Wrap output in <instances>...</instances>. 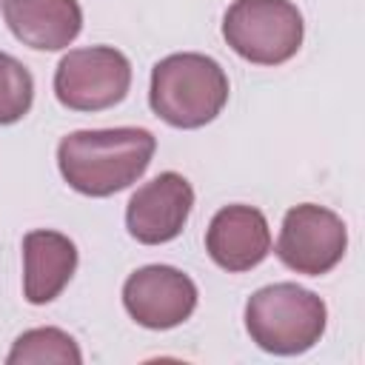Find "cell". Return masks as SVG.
Listing matches in <instances>:
<instances>
[{
	"label": "cell",
	"instance_id": "3",
	"mask_svg": "<svg viewBox=\"0 0 365 365\" xmlns=\"http://www.w3.org/2000/svg\"><path fill=\"white\" fill-rule=\"evenodd\" d=\"M325 302L297 282H274L245 302V331L268 354L297 356L325 334Z\"/></svg>",
	"mask_w": 365,
	"mask_h": 365
},
{
	"label": "cell",
	"instance_id": "11",
	"mask_svg": "<svg viewBox=\"0 0 365 365\" xmlns=\"http://www.w3.org/2000/svg\"><path fill=\"white\" fill-rule=\"evenodd\" d=\"M77 268V248L60 231H29L23 237V294L46 305L63 294Z\"/></svg>",
	"mask_w": 365,
	"mask_h": 365
},
{
	"label": "cell",
	"instance_id": "7",
	"mask_svg": "<svg viewBox=\"0 0 365 365\" xmlns=\"http://www.w3.org/2000/svg\"><path fill=\"white\" fill-rule=\"evenodd\" d=\"M123 305L143 328H177L197 308V285L171 265H145L125 279Z\"/></svg>",
	"mask_w": 365,
	"mask_h": 365
},
{
	"label": "cell",
	"instance_id": "9",
	"mask_svg": "<svg viewBox=\"0 0 365 365\" xmlns=\"http://www.w3.org/2000/svg\"><path fill=\"white\" fill-rule=\"evenodd\" d=\"M205 248L220 268L231 274L251 271L271 251V231L262 211L251 205L220 208L205 231Z\"/></svg>",
	"mask_w": 365,
	"mask_h": 365
},
{
	"label": "cell",
	"instance_id": "6",
	"mask_svg": "<svg viewBox=\"0 0 365 365\" xmlns=\"http://www.w3.org/2000/svg\"><path fill=\"white\" fill-rule=\"evenodd\" d=\"M348 248V231L345 222L314 202L294 205L279 228L277 240V257L285 268L308 277L328 274Z\"/></svg>",
	"mask_w": 365,
	"mask_h": 365
},
{
	"label": "cell",
	"instance_id": "4",
	"mask_svg": "<svg viewBox=\"0 0 365 365\" xmlns=\"http://www.w3.org/2000/svg\"><path fill=\"white\" fill-rule=\"evenodd\" d=\"M302 14L291 0H234L222 17L225 43L248 63L279 66L302 46Z\"/></svg>",
	"mask_w": 365,
	"mask_h": 365
},
{
	"label": "cell",
	"instance_id": "1",
	"mask_svg": "<svg viewBox=\"0 0 365 365\" xmlns=\"http://www.w3.org/2000/svg\"><path fill=\"white\" fill-rule=\"evenodd\" d=\"M157 140L145 128L74 131L57 145L63 180L86 197H111L128 188L154 157Z\"/></svg>",
	"mask_w": 365,
	"mask_h": 365
},
{
	"label": "cell",
	"instance_id": "5",
	"mask_svg": "<svg viewBox=\"0 0 365 365\" xmlns=\"http://www.w3.org/2000/svg\"><path fill=\"white\" fill-rule=\"evenodd\" d=\"M131 86V63L111 46L68 51L54 71V94L71 111H103L117 106Z\"/></svg>",
	"mask_w": 365,
	"mask_h": 365
},
{
	"label": "cell",
	"instance_id": "13",
	"mask_svg": "<svg viewBox=\"0 0 365 365\" xmlns=\"http://www.w3.org/2000/svg\"><path fill=\"white\" fill-rule=\"evenodd\" d=\"M34 100V80L29 68L11 54L0 51V125L17 123L29 114Z\"/></svg>",
	"mask_w": 365,
	"mask_h": 365
},
{
	"label": "cell",
	"instance_id": "10",
	"mask_svg": "<svg viewBox=\"0 0 365 365\" xmlns=\"http://www.w3.org/2000/svg\"><path fill=\"white\" fill-rule=\"evenodd\" d=\"M3 17L11 34L37 51H60L83 29L77 0H3Z\"/></svg>",
	"mask_w": 365,
	"mask_h": 365
},
{
	"label": "cell",
	"instance_id": "8",
	"mask_svg": "<svg viewBox=\"0 0 365 365\" xmlns=\"http://www.w3.org/2000/svg\"><path fill=\"white\" fill-rule=\"evenodd\" d=\"M191 205V182L177 171H163L131 194L125 208V228L143 245L168 242L185 228Z\"/></svg>",
	"mask_w": 365,
	"mask_h": 365
},
{
	"label": "cell",
	"instance_id": "2",
	"mask_svg": "<svg viewBox=\"0 0 365 365\" xmlns=\"http://www.w3.org/2000/svg\"><path fill=\"white\" fill-rule=\"evenodd\" d=\"M148 103L174 128H200L228 103V77L205 54H168L151 68Z\"/></svg>",
	"mask_w": 365,
	"mask_h": 365
},
{
	"label": "cell",
	"instance_id": "12",
	"mask_svg": "<svg viewBox=\"0 0 365 365\" xmlns=\"http://www.w3.org/2000/svg\"><path fill=\"white\" fill-rule=\"evenodd\" d=\"M9 365H80L83 354L77 342L60 328H31L20 334L6 356Z\"/></svg>",
	"mask_w": 365,
	"mask_h": 365
}]
</instances>
